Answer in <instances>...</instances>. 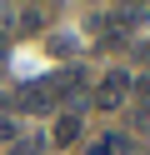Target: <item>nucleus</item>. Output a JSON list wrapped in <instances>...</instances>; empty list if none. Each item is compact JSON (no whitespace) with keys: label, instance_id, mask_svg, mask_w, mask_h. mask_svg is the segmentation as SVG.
Returning a JSON list of instances; mask_svg holds the SVG:
<instances>
[{"label":"nucleus","instance_id":"obj_1","mask_svg":"<svg viewBox=\"0 0 150 155\" xmlns=\"http://www.w3.org/2000/svg\"><path fill=\"white\" fill-rule=\"evenodd\" d=\"M130 95H135V75H130L125 65H115V70H105V75L95 80L90 105L105 110V115H115V110H125V105H130Z\"/></svg>","mask_w":150,"mask_h":155},{"label":"nucleus","instance_id":"obj_2","mask_svg":"<svg viewBox=\"0 0 150 155\" xmlns=\"http://www.w3.org/2000/svg\"><path fill=\"white\" fill-rule=\"evenodd\" d=\"M10 110L15 115H45V110H55V95H50L45 80H25L15 95H10Z\"/></svg>","mask_w":150,"mask_h":155},{"label":"nucleus","instance_id":"obj_3","mask_svg":"<svg viewBox=\"0 0 150 155\" xmlns=\"http://www.w3.org/2000/svg\"><path fill=\"white\" fill-rule=\"evenodd\" d=\"M145 20H150V10L140 5V0H130V5H115V10H110V25H115V35L125 30V40H130V30H140Z\"/></svg>","mask_w":150,"mask_h":155},{"label":"nucleus","instance_id":"obj_4","mask_svg":"<svg viewBox=\"0 0 150 155\" xmlns=\"http://www.w3.org/2000/svg\"><path fill=\"white\" fill-rule=\"evenodd\" d=\"M85 155H135V140H130V130H110L100 140H90Z\"/></svg>","mask_w":150,"mask_h":155},{"label":"nucleus","instance_id":"obj_5","mask_svg":"<svg viewBox=\"0 0 150 155\" xmlns=\"http://www.w3.org/2000/svg\"><path fill=\"white\" fill-rule=\"evenodd\" d=\"M80 130H85L80 110H60V120H55V145H75V140H80Z\"/></svg>","mask_w":150,"mask_h":155},{"label":"nucleus","instance_id":"obj_6","mask_svg":"<svg viewBox=\"0 0 150 155\" xmlns=\"http://www.w3.org/2000/svg\"><path fill=\"white\" fill-rule=\"evenodd\" d=\"M50 55H60V60H75V50H80V45H75V35H50Z\"/></svg>","mask_w":150,"mask_h":155},{"label":"nucleus","instance_id":"obj_7","mask_svg":"<svg viewBox=\"0 0 150 155\" xmlns=\"http://www.w3.org/2000/svg\"><path fill=\"white\" fill-rule=\"evenodd\" d=\"M130 130H150V100H140V95H130Z\"/></svg>","mask_w":150,"mask_h":155},{"label":"nucleus","instance_id":"obj_8","mask_svg":"<svg viewBox=\"0 0 150 155\" xmlns=\"http://www.w3.org/2000/svg\"><path fill=\"white\" fill-rule=\"evenodd\" d=\"M40 25H45V15H40V10H35V5H30V10H25V20H20V25H15V30H20V35H35V30H40Z\"/></svg>","mask_w":150,"mask_h":155},{"label":"nucleus","instance_id":"obj_9","mask_svg":"<svg viewBox=\"0 0 150 155\" xmlns=\"http://www.w3.org/2000/svg\"><path fill=\"white\" fill-rule=\"evenodd\" d=\"M10 155H40V140H15V145H10Z\"/></svg>","mask_w":150,"mask_h":155},{"label":"nucleus","instance_id":"obj_10","mask_svg":"<svg viewBox=\"0 0 150 155\" xmlns=\"http://www.w3.org/2000/svg\"><path fill=\"white\" fill-rule=\"evenodd\" d=\"M5 60H10V30H0V75H5Z\"/></svg>","mask_w":150,"mask_h":155},{"label":"nucleus","instance_id":"obj_11","mask_svg":"<svg viewBox=\"0 0 150 155\" xmlns=\"http://www.w3.org/2000/svg\"><path fill=\"white\" fill-rule=\"evenodd\" d=\"M0 140H15V120H0Z\"/></svg>","mask_w":150,"mask_h":155},{"label":"nucleus","instance_id":"obj_12","mask_svg":"<svg viewBox=\"0 0 150 155\" xmlns=\"http://www.w3.org/2000/svg\"><path fill=\"white\" fill-rule=\"evenodd\" d=\"M0 30H10V0H0Z\"/></svg>","mask_w":150,"mask_h":155},{"label":"nucleus","instance_id":"obj_13","mask_svg":"<svg viewBox=\"0 0 150 155\" xmlns=\"http://www.w3.org/2000/svg\"><path fill=\"white\" fill-rule=\"evenodd\" d=\"M140 100H150V75H145V85H140Z\"/></svg>","mask_w":150,"mask_h":155},{"label":"nucleus","instance_id":"obj_14","mask_svg":"<svg viewBox=\"0 0 150 155\" xmlns=\"http://www.w3.org/2000/svg\"><path fill=\"white\" fill-rule=\"evenodd\" d=\"M30 5H35V0H30Z\"/></svg>","mask_w":150,"mask_h":155}]
</instances>
